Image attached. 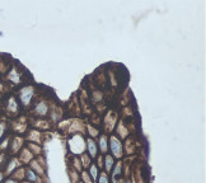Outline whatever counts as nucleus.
Listing matches in <instances>:
<instances>
[{"instance_id":"6","label":"nucleus","mask_w":206,"mask_h":183,"mask_svg":"<svg viewBox=\"0 0 206 183\" xmlns=\"http://www.w3.org/2000/svg\"><path fill=\"white\" fill-rule=\"evenodd\" d=\"M91 176L94 181L97 179V176H98V168L96 167V165H92L91 167Z\"/></svg>"},{"instance_id":"7","label":"nucleus","mask_w":206,"mask_h":183,"mask_svg":"<svg viewBox=\"0 0 206 183\" xmlns=\"http://www.w3.org/2000/svg\"><path fill=\"white\" fill-rule=\"evenodd\" d=\"M37 112L40 114H45L47 112V108H46V104L45 103H41L40 106L37 107Z\"/></svg>"},{"instance_id":"12","label":"nucleus","mask_w":206,"mask_h":183,"mask_svg":"<svg viewBox=\"0 0 206 183\" xmlns=\"http://www.w3.org/2000/svg\"><path fill=\"white\" fill-rule=\"evenodd\" d=\"M0 179H1V174H0Z\"/></svg>"},{"instance_id":"3","label":"nucleus","mask_w":206,"mask_h":183,"mask_svg":"<svg viewBox=\"0 0 206 183\" xmlns=\"http://www.w3.org/2000/svg\"><path fill=\"white\" fill-rule=\"evenodd\" d=\"M88 150H89V154H91L92 156H96L97 146H96V142H94L92 139H88Z\"/></svg>"},{"instance_id":"2","label":"nucleus","mask_w":206,"mask_h":183,"mask_svg":"<svg viewBox=\"0 0 206 183\" xmlns=\"http://www.w3.org/2000/svg\"><path fill=\"white\" fill-rule=\"evenodd\" d=\"M20 97H22L23 103H24V104H28V102H29V99H31V97H32V89H31V88H25V89H23Z\"/></svg>"},{"instance_id":"8","label":"nucleus","mask_w":206,"mask_h":183,"mask_svg":"<svg viewBox=\"0 0 206 183\" xmlns=\"http://www.w3.org/2000/svg\"><path fill=\"white\" fill-rule=\"evenodd\" d=\"M27 177H28L31 181H37V179H38L37 176L34 174V172H32L31 169H28V171H27Z\"/></svg>"},{"instance_id":"11","label":"nucleus","mask_w":206,"mask_h":183,"mask_svg":"<svg viewBox=\"0 0 206 183\" xmlns=\"http://www.w3.org/2000/svg\"><path fill=\"white\" fill-rule=\"evenodd\" d=\"M5 183H15V182H14V181H7Z\"/></svg>"},{"instance_id":"4","label":"nucleus","mask_w":206,"mask_h":183,"mask_svg":"<svg viewBox=\"0 0 206 183\" xmlns=\"http://www.w3.org/2000/svg\"><path fill=\"white\" fill-rule=\"evenodd\" d=\"M104 163H106V169H107V171H111L112 167H113V159H112V156L107 155L106 159H104Z\"/></svg>"},{"instance_id":"9","label":"nucleus","mask_w":206,"mask_h":183,"mask_svg":"<svg viewBox=\"0 0 206 183\" xmlns=\"http://www.w3.org/2000/svg\"><path fill=\"white\" fill-rule=\"evenodd\" d=\"M120 172H121V165L117 164L116 165V168H115V171H113V178H116L120 174Z\"/></svg>"},{"instance_id":"1","label":"nucleus","mask_w":206,"mask_h":183,"mask_svg":"<svg viewBox=\"0 0 206 183\" xmlns=\"http://www.w3.org/2000/svg\"><path fill=\"white\" fill-rule=\"evenodd\" d=\"M111 150H112L113 155L117 156V158H120V156L122 155L121 144H120V141H117V139H115V137L111 139Z\"/></svg>"},{"instance_id":"5","label":"nucleus","mask_w":206,"mask_h":183,"mask_svg":"<svg viewBox=\"0 0 206 183\" xmlns=\"http://www.w3.org/2000/svg\"><path fill=\"white\" fill-rule=\"evenodd\" d=\"M99 146H101V149H102V151H106V150H107V139L104 137V136H102V137H101Z\"/></svg>"},{"instance_id":"10","label":"nucleus","mask_w":206,"mask_h":183,"mask_svg":"<svg viewBox=\"0 0 206 183\" xmlns=\"http://www.w3.org/2000/svg\"><path fill=\"white\" fill-rule=\"evenodd\" d=\"M99 183H108V181H107V177L106 174H102L101 178H99Z\"/></svg>"}]
</instances>
